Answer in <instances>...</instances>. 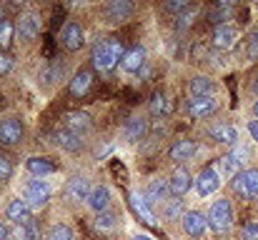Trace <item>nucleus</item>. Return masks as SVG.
Returning a JSON list of instances; mask_svg holds the SVG:
<instances>
[{
    "label": "nucleus",
    "instance_id": "1",
    "mask_svg": "<svg viewBox=\"0 0 258 240\" xmlns=\"http://www.w3.org/2000/svg\"><path fill=\"white\" fill-rule=\"evenodd\" d=\"M123 55H125V48H123V43H120L118 38H103L100 43H95L90 58H93L95 70H100V73H110L115 65H120Z\"/></svg>",
    "mask_w": 258,
    "mask_h": 240
},
{
    "label": "nucleus",
    "instance_id": "4",
    "mask_svg": "<svg viewBox=\"0 0 258 240\" xmlns=\"http://www.w3.org/2000/svg\"><path fill=\"white\" fill-rule=\"evenodd\" d=\"M48 200H50V185H48V180H40V178L28 180V185H25V203L30 208H43Z\"/></svg>",
    "mask_w": 258,
    "mask_h": 240
},
{
    "label": "nucleus",
    "instance_id": "38",
    "mask_svg": "<svg viewBox=\"0 0 258 240\" xmlns=\"http://www.w3.org/2000/svg\"><path fill=\"white\" fill-rule=\"evenodd\" d=\"M10 175H13V160L8 158L5 153H0V183L8 180Z\"/></svg>",
    "mask_w": 258,
    "mask_h": 240
},
{
    "label": "nucleus",
    "instance_id": "20",
    "mask_svg": "<svg viewBox=\"0 0 258 240\" xmlns=\"http://www.w3.org/2000/svg\"><path fill=\"white\" fill-rule=\"evenodd\" d=\"M63 123H66V130H73V133H86L90 128V115L83 110H68L63 115Z\"/></svg>",
    "mask_w": 258,
    "mask_h": 240
},
{
    "label": "nucleus",
    "instance_id": "13",
    "mask_svg": "<svg viewBox=\"0 0 258 240\" xmlns=\"http://www.w3.org/2000/svg\"><path fill=\"white\" fill-rule=\"evenodd\" d=\"M133 3H128V0H113V3H108L105 8H103V13H105V18L110 20V23H123V20H128L131 15H133Z\"/></svg>",
    "mask_w": 258,
    "mask_h": 240
},
{
    "label": "nucleus",
    "instance_id": "31",
    "mask_svg": "<svg viewBox=\"0 0 258 240\" xmlns=\"http://www.w3.org/2000/svg\"><path fill=\"white\" fill-rule=\"evenodd\" d=\"M93 225H95L100 233H110V230L115 228V215L108 213V210H105V213H98L95 220H93Z\"/></svg>",
    "mask_w": 258,
    "mask_h": 240
},
{
    "label": "nucleus",
    "instance_id": "36",
    "mask_svg": "<svg viewBox=\"0 0 258 240\" xmlns=\"http://www.w3.org/2000/svg\"><path fill=\"white\" fill-rule=\"evenodd\" d=\"M196 15H198V5H193L190 10H185L183 15H178V18H175V20H178V23H175V25H178V30L190 28V23H193V18H196Z\"/></svg>",
    "mask_w": 258,
    "mask_h": 240
},
{
    "label": "nucleus",
    "instance_id": "26",
    "mask_svg": "<svg viewBox=\"0 0 258 240\" xmlns=\"http://www.w3.org/2000/svg\"><path fill=\"white\" fill-rule=\"evenodd\" d=\"M188 90H190L193 98H213L216 85H213V80L206 78V75H196V78L188 83Z\"/></svg>",
    "mask_w": 258,
    "mask_h": 240
},
{
    "label": "nucleus",
    "instance_id": "14",
    "mask_svg": "<svg viewBox=\"0 0 258 240\" xmlns=\"http://www.w3.org/2000/svg\"><path fill=\"white\" fill-rule=\"evenodd\" d=\"M208 135H211V140H216L221 145H236V140H238V130L231 123H216V125H211Z\"/></svg>",
    "mask_w": 258,
    "mask_h": 240
},
{
    "label": "nucleus",
    "instance_id": "32",
    "mask_svg": "<svg viewBox=\"0 0 258 240\" xmlns=\"http://www.w3.org/2000/svg\"><path fill=\"white\" fill-rule=\"evenodd\" d=\"M48 240H76V233H73V228H71V225L58 223V225H53V228H50Z\"/></svg>",
    "mask_w": 258,
    "mask_h": 240
},
{
    "label": "nucleus",
    "instance_id": "27",
    "mask_svg": "<svg viewBox=\"0 0 258 240\" xmlns=\"http://www.w3.org/2000/svg\"><path fill=\"white\" fill-rule=\"evenodd\" d=\"M148 110H151L153 118H163V115L171 110V103H168V98H166L163 90H156V93L151 95V100H148Z\"/></svg>",
    "mask_w": 258,
    "mask_h": 240
},
{
    "label": "nucleus",
    "instance_id": "19",
    "mask_svg": "<svg viewBox=\"0 0 258 240\" xmlns=\"http://www.w3.org/2000/svg\"><path fill=\"white\" fill-rule=\"evenodd\" d=\"M25 170H28V173H33L35 178H45V175L55 173V170H58V165H55V163H53L50 158H43V155H33V158L25 160Z\"/></svg>",
    "mask_w": 258,
    "mask_h": 240
},
{
    "label": "nucleus",
    "instance_id": "16",
    "mask_svg": "<svg viewBox=\"0 0 258 240\" xmlns=\"http://www.w3.org/2000/svg\"><path fill=\"white\" fill-rule=\"evenodd\" d=\"M168 198H171V183L163 180V178L151 180V185H148V190H146V200H148L151 205H158V203H166Z\"/></svg>",
    "mask_w": 258,
    "mask_h": 240
},
{
    "label": "nucleus",
    "instance_id": "12",
    "mask_svg": "<svg viewBox=\"0 0 258 240\" xmlns=\"http://www.w3.org/2000/svg\"><path fill=\"white\" fill-rule=\"evenodd\" d=\"M23 138V123L18 118H5L0 120V143L3 145H15Z\"/></svg>",
    "mask_w": 258,
    "mask_h": 240
},
{
    "label": "nucleus",
    "instance_id": "15",
    "mask_svg": "<svg viewBox=\"0 0 258 240\" xmlns=\"http://www.w3.org/2000/svg\"><path fill=\"white\" fill-rule=\"evenodd\" d=\"M168 183H171V195L173 198H183V195L196 185V180L190 178V173H188L185 168H178V170L171 175V180H168Z\"/></svg>",
    "mask_w": 258,
    "mask_h": 240
},
{
    "label": "nucleus",
    "instance_id": "6",
    "mask_svg": "<svg viewBox=\"0 0 258 240\" xmlns=\"http://www.w3.org/2000/svg\"><path fill=\"white\" fill-rule=\"evenodd\" d=\"M180 225H183V233H185V235H190V238H201V235H206L208 218H206L203 213H198V210H188V213H183Z\"/></svg>",
    "mask_w": 258,
    "mask_h": 240
},
{
    "label": "nucleus",
    "instance_id": "44",
    "mask_svg": "<svg viewBox=\"0 0 258 240\" xmlns=\"http://www.w3.org/2000/svg\"><path fill=\"white\" fill-rule=\"evenodd\" d=\"M0 240H8V228L0 223Z\"/></svg>",
    "mask_w": 258,
    "mask_h": 240
},
{
    "label": "nucleus",
    "instance_id": "5",
    "mask_svg": "<svg viewBox=\"0 0 258 240\" xmlns=\"http://www.w3.org/2000/svg\"><path fill=\"white\" fill-rule=\"evenodd\" d=\"M218 188H221V173H218V168H213V165L203 168V170L198 173V178H196V190H198V195H201V198H208V195H213Z\"/></svg>",
    "mask_w": 258,
    "mask_h": 240
},
{
    "label": "nucleus",
    "instance_id": "34",
    "mask_svg": "<svg viewBox=\"0 0 258 240\" xmlns=\"http://www.w3.org/2000/svg\"><path fill=\"white\" fill-rule=\"evenodd\" d=\"M161 205H163V218H166V220L178 218L180 210H183V208H180V200H171V198H168L166 203H161ZM180 218H183V215H180Z\"/></svg>",
    "mask_w": 258,
    "mask_h": 240
},
{
    "label": "nucleus",
    "instance_id": "17",
    "mask_svg": "<svg viewBox=\"0 0 258 240\" xmlns=\"http://www.w3.org/2000/svg\"><path fill=\"white\" fill-rule=\"evenodd\" d=\"M90 193H93V185H90V180H88L86 175H76L68 183V195H71L73 203H88Z\"/></svg>",
    "mask_w": 258,
    "mask_h": 240
},
{
    "label": "nucleus",
    "instance_id": "30",
    "mask_svg": "<svg viewBox=\"0 0 258 240\" xmlns=\"http://www.w3.org/2000/svg\"><path fill=\"white\" fill-rule=\"evenodd\" d=\"M243 58L248 63H256L258 60V28L246 38V48H243Z\"/></svg>",
    "mask_w": 258,
    "mask_h": 240
},
{
    "label": "nucleus",
    "instance_id": "47",
    "mask_svg": "<svg viewBox=\"0 0 258 240\" xmlns=\"http://www.w3.org/2000/svg\"><path fill=\"white\" fill-rule=\"evenodd\" d=\"M253 90H256V93H258V78H256V83H253Z\"/></svg>",
    "mask_w": 258,
    "mask_h": 240
},
{
    "label": "nucleus",
    "instance_id": "25",
    "mask_svg": "<svg viewBox=\"0 0 258 240\" xmlns=\"http://www.w3.org/2000/svg\"><path fill=\"white\" fill-rule=\"evenodd\" d=\"M168 155H171L173 163H185L196 155V143L193 140H175L168 150Z\"/></svg>",
    "mask_w": 258,
    "mask_h": 240
},
{
    "label": "nucleus",
    "instance_id": "43",
    "mask_svg": "<svg viewBox=\"0 0 258 240\" xmlns=\"http://www.w3.org/2000/svg\"><path fill=\"white\" fill-rule=\"evenodd\" d=\"M248 133H251V138L258 143V120H251V123H248Z\"/></svg>",
    "mask_w": 258,
    "mask_h": 240
},
{
    "label": "nucleus",
    "instance_id": "41",
    "mask_svg": "<svg viewBox=\"0 0 258 240\" xmlns=\"http://www.w3.org/2000/svg\"><path fill=\"white\" fill-rule=\"evenodd\" d=\"M241 240H258V223H246L241 228Z\"/></svg>",
    "mask_w": 258,
    "mask_h": 240
},
{
    "label": "nucleus",
    "instance_id": "29",
    "mask_svg": "<svg viewBox=\"0 0 258 240\" xmlns=\"http://www.w3.org/2000/svg\"><path fill=\"white\" fill-rule=\"evenodd\" d=\"M55 140H58V145L66 148V150H78V148H81V135L73 133V130H58V133H55Z\"/></svg>",
    "mask_w": 258,
    "mask_h": 240
},
{
    "label": "nucleus",
    "instance_id": "33",
    "mask_svg": "<svg viewBox=\"0 0 258 240\" xmlns=\"http://www.w3.org/2000/svg\"><path fill=\"white\" fill-rule=\"evenodd\" d=\"M231 3H221V5H216L213 10H211V18L218 23V25H226V20H228V13H231Z\"/></svg>",
    "mask_w": 258,
    "mask_h": 240
},
{
    "label": "nucleus",
    "instance_id": "18",
    "mask_svg": "<svg viewBox=\"0 0 258 240\" xmlns=\"http://www.w3.org/2000/svg\"><path fill=\"white\" fill-rule=\"evenodd\" d=\"M5 215H8V220H13L15 225L23 228V225L30 223V205L25 200H10L8 208H5Z\"/></svg>",
    "mask_w": 258,
    "mask_h": 240
},
{
    "label": "nucleus",
    "instance_id": "40",
    "mask_svg": "<svg viewBox=\"0 0 258 240\" xmlns=\"http://www.w3.org/2000/svg\"><path fill=\"white\" fill-rule=\"evenodd\" d=\"M231 155L238 160V165L243 168V165L248 163V158H251V150H248V148H243V145H236V148L231 150Z\"/></svg>",
    "mask_w": 258,
    "mask_h": 240
},
{
    "label": "nucleus",
    "instance_id": "22",
    "mask_svg": "<svg viewBox=\"0 0 258 240\" xmlns=\"http://www.w3.org/2000/svg\"><path fill=\"white\" fill-rule=\"evenodd\" d=\"M108 205H110V190L105 185H95L93 193H90V198H88V208L98 215V213H105Z\"/></svg>",
    "mask_w": 258,
    "mask_h": 240
},
{
    "label": "nucleus",
    "instance_id": "24",
    "mask_svg": "<svg viewBox=\"0 0 258 240\" xmlns=\"http://www.w3.org/2000/svg\"><path fill=\"white\" fill-rule=\"evenodd\" d=\"M146 133H148V123H146L143 118H131V120L125 123V128H123V138H125L128 143L143 140Z\"/></svg>",
    "mask_w": 258,
    "mask_h": 240
},
{
    "label": "nucleus",
    "instance_id": "2",
    "mask_svg": "<svg viewBox=\"0 0 258 240\" xmlns=\"http://www.w3.org/2000/svg\"><path fill=\"white\" fill-rule=\"evenodd\" d=\"M208 228L216 235H226L233 228V205H231V200L221 198V200H216L211 205V210H208Z\"/></svg>",
    "mask_w": 258,
    "mask_h": 240
},
{
    "label": "nucleus",
    "instance_id": "3",
    "mask_svg": "<svg viewBox=\"0 0 258 240\" xmlns=\"http://www.w3.org/2000/svg\"><path fill=\"white\" fill-rule=\"evenodd\" d=\"M233 190L238 198L248 200V198H258V168H251V170H241L236 178H233Z\"/></svg>",
    "mask_w": 258,
    "mask_h": 240
},
{
    "label": "nucleus",
    "instance_id": "11",
    "mask_svg": "<svg viewBox=\"0 0 258 240\" xmlns=\"http://www.w3.org/2000/svg\"><path fill=\"white\" fill-rule=\"evenodd\" d=\"M143 65H146V48H143V45L128 48L125 55H123V60H120V68H123L125 73H141Z\"/></svg>",
    "mask_w": 258,
    "mask_h": 240
},
{
    "label": "nucleus",
    "instance_id": "21",
    "mask_svg": "<svg viewBox=\"0 0 258 240\" xmlns=\"http://www.w3.org/2000/svg\"><path fill=\"white\" fill-rule=\"evenodd\" d=\"M90 85H93V70H88V68H81L73 80L68 83V90H71V95H76V98H83L88 90H90Z\"/></svg>",
    "mask_w": 258,
    "mask_h": 240
},
{
    "label": "nucleus",
    "instance_id": "7",
    "mask_svg": "<svg viewBox=\"0 0 258 240\" xmlns=\"http://www.w3.org/2000/svg\"><path fill=\"white\" fill-rule=\"evenodd\" d=\"M83 43H86L83 28H81L78 23H66V25H63V30H60V45H63L66 50L76 53V50H81V48H83Z\"/></svg>",
    "mask_w": 258,
    "mask_h": 240
},
{
    "label": "nucleus",
    "instance_id": "35",
    "mask_svg": "<svg viewBox=\"0 0 258 240\" xmlns=\"http://www.w3.org/2000/svg\"><path fill=\"white\" fill-rule=\"evenodd\" d=\"M13 33H15V25H13L10 20H3V23H0V45H3V48H8V45H10Z\"/></svg>",
    "mask_w": 258,
    "mask_h": 240
},
{
    "label": "nucleus",
    "instance_id": "42",
    "mask_svg": "<svg viewBox=\"0 0 258 240\" xmlns=\"http://www.w3.org/2000/svg\"><path fill=\"white\" fill-rule=\"evenodd\" d=\"M10 70H13V60H10V55L0 53V75H5V73H10Z\"/></svg>",
    "mask_w": 258,
    "mask_h": 240
},
{
    "label": "nucleus",
    "instance_id": "28",
    "mask_svg": "<svg viewBox=\"0 0 258 240\" xmlns=\"http://www.w3.org/2000/svg\"><path fill=\"white\" fill-rule=\"evenodd\" d=\"M218 173H221V178H231L233 180L241 173V165H238V160L228 153V155H223V158L218 160Z\"/></svg>",
    "mask_w": 258,
    "mask_h": 240
},
{
    "label": "nucleus",
    "instance_id": "10",
    "mask_svg": "<svg viewBox=\"0 0 258 240\" xmlns=\"http://www.w3.org/2000/svg\"><path fill=\"white\" fill-rule=\"evenodd\" d=\"M15 30H18L20 40H35L38 33H40V18H38V13H23L18 18Z\"/></svg>",
    "mask_w": 258,
    "mask_h": 240
},
{
    "label": "nucleus",
    "instance_id": "8",
    "mask_svg": "<svg viewBox=\"0 0 258 240\" xmlns=\"http://www.w3.org/2000/svg\"><path fill=\"white\" fill-rule=\"evenodd\" d=\"M236 40H238V28L231 25V23H226V25H216L213 38H211L213 48H218V50H231V48L236 45Z\"/></svg>",
    "mask_w": 258,
    "mask_h": 240
},
{
    "label": "nucleus",
    "instance_id": "39",
    "mask_svg": "<svg viewBox=\"0 0 258 240\" xmlns=\"http://www.w3.org/2000/svg\"><path fill=\"white\" fill-rule=\"evenodd\" d=\"M193 8V3H188V0H175V3H166V10L168 13H178V15H183L185 10H190Z\"/></svg>",
    "mask_w": 258,
    "mask_h": 240
},
{
    "label": "nucleus",
    "instance_id": "37",
    "mask_svg": "<svg viewBox=\"0 0 258 240\" xmlns=\"http://www.w3.org/2000/svg\"><path fill=\"white\" fill-rule=\"evenodd\" d=\"M20 235H23V240H40V228H38V223L30 220L28 225H23Z\"/></svg>",
    "mask_w": 258,
    "mask_h": 240
},
{
    "label": "nucleus",
    "instance_id": "45",
    "mask_svg": "<svg viewBox=\"0 0 258 240\" xmlns=\"http://www.w3.org/2000/svg\"><path fill=\"white\" fill-rule=\"evenodd\" d=\"M253 115H256V120H258V100L253 103Z\"/></svg>",
    "mask_w": 258,
    "mask_h": 240
},
{
    "label": "nucleus",
    "instance_id": "48",
    "mask_svg": "<svg viewBox=\"0 0 258 240\" xmlns=\"http://www.w3.org/2000/svg\"><path fill=\"white\" fill-rule=\"evenodd\" d=\"M3 20H5V18H3V8H0V23H3Z\"/></svg>",
    "mask_w": 258,
    "mask_h": 240
},
{
    "label": "nucleus",
    "instance_id": "46",
    "mask_svg": "<svg viewBox=\"0 0 258 240\" xmlns=\"http://www.w3.org/2000/svg\"><path fill=\"white\" fill-rule=\"evenodd\" d=\"M133 240H153V238H148V235H138V238H133Z\"/></svg>",
    "mask_w": 258,
    "mask_h": 240
},
{
    "label": "nucleus",
    "instance_id": "23",
    "mask_svg": "<svg viewBox=\"0 0 258 240\" xmlns=\"http://www.w3.org/2000/svg\"><path fill=\"white\" fill-rule=\"evenodd\" d=\"M131 208L136 210V215L143 220V223H156V213H153V205L143 198V195H138V193H131Z\"/></svg>",
    "mask_w": 258,
    "mask_h": 240
},
{
    "label": "nucleus",
    "instance_id": "9",
    "mask_svg": "<svg viewBox=\"0 0 258 240\" xmlns=\"http://www.w3.org/2000/svg\"><path fill=\"white\" fill-rule=\"evenodd\" d=\"M185 110H188L190 118L206 120V118H211V115L218 110V100H216V98H193V100H188Z\"/></svg>",
    "mask_w": 258,
    "mask_h": 240
}]
</instances>
